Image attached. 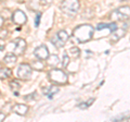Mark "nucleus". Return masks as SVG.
I'll use <instances>...</instances> for the list:
<instances>
[{
  "label": "nucleus",
  "instance_id": "obj_1",
  "mask_svg": "<svg viewBox=\"0 0 130 122\" xmlns=\"http://www.w3.org/2000/svg\"><path fill=\"white\" fill-rule=\"evenodd\" d=\"M73 35L80 44L87 43L89 40H91L93 37V27L89 24L78 25L73 30Z\"/></svg>",
  "mask_w": 130,
  "mask_h": 122
},
{
  "label": "nucleus",
  "instance_id": "obj_2",
  "mask_svg": "<svg viewBox=\"0 0 130 122\" xmlns=\"http://www.w3.org/2000/svg\"><path fill=\"white\" fill-rule=\"evenodd\" d=\"M61 11L64 14L68 15V17H75L77 14V12L79 11L80 3L78 0H63L61 2Z\"/></svg>",
  "mask_w": 130,
  "mask_h": 122
},
{
  "label": "nucleus",
  "instance_id": "obj_3",
  "mask_svg": "<svg viewBox=\"0 0 130 122\" xmlns=\"http://www.w3.org/2000/svg\"><path fill=\"white\" fill-rule=\"evenodd\" d=\"M48 76H49V80L56 85L66 84L68 80L67 74L63 70H60V69H51L48 72Z\"/></svg>",
  "mask_w": 130,
  "mask_h": 122
},
{
  "label": "nucleus",
  "instance_id": "obj_4",
  "mask_svg": "<svg viewBox=\"0 0 130 122\" xmlns=\"http://www.w3.org/2000/svg\"><path fill=\"white\" fill-rule=\"evenodd\" d=\"M129 7H121L118 8L117 10H114L111 14H109V18H111L113 21H126V20L129 19Z\"/></svg>",
  "mask_w": 130,
  "mask_h": 122
},
{
  "label": "nucleus",
  "instance_id": "obj_5",
  "mask_svg": "<svg viewBox=\"0 0 130 122\" xmlns=\"http://www.w3.org/2000/svg\"><path fill=\"white\" fill-rule=\"evenodd\" d=\"M68 38H70V36H68L66 31H59L58 33L51 38V43L53 44L56 48H61L67 43Z\"/></svg>",
  "mask_w": 130,
  "mask_h": 122
},
{
  "label": "nucleus",
  "instance_id": "obj_6",
  "mask_svg": "<svg viewBox=\"0 0 130 122\" xmlns=\"http://www.w3.org/2000/svg\"><path fill=\"white\" fill-rule=\"evenodd\" d=\"M31 72H32V69L30 67V64L22 63V64H20L19 68H18V76L21 80H24V81L30 79Z\"/></svg>",
  "mask_w": 130,
  "mask_h": 122
},
{
  "label": "nucleus",
  "instance_id": "obj_7",
  "mask_svg": "<svg viewBox=\"0 0 130 122\" xmlns=\"http://www.w3.org/2000/svg\"><path fill=\"white\" fill-rule=\"evenodd\" d=\"M13 44H14V55L18 57V56H22L24 54V51L26 49V42L22 38H16L13 40Z\"/></svg>",
  "mask_w": 130,
  "mask_h": 122
},
{
  "label": "nucleus",
  "instance_id": "obj_8",
  "mask_svg": "<svg viewBox=\"0 0 130 122\" xmlns=\"http://www.w3.org/2000/svg\"><path fill=\"white\" fill-rule=\"evenodd\" d=\"M12 21H13V23H15L16 25H23V24H25L27 22L26 14L21 10H16L13 12V14H12Z\"/></svg>",
  "mask_w": 130,
  "mask_h": 122
},
{
  "label": "nucleus",
  "instance_id": "obj_9",
  "mask_svg": "<svg viewBox=\"0 0 130 122\" xmlns=\"http://www.w3.org/2000/svg\"><path fill=\"white\" fill-rule=\"evenodd\" d=\"M34 54L36 56V58L38 60H46L48 58V56L50 55L49 54V49L47 46H44V45H40L39 47H37L34 51Z\"/></svg>",
  "mask_w": 130,
  "mask_h": 122
},
{
  "label": "nucleus",
  "instance_id": "obj_10",
  "mask_svg": "<svg viewBox=\"0 0 130 122\" xmlns=\"http://www.w3.org/2000/svg\"><path fill=\"white\" fill-rule=\"evenodd\" d=\"M12 110L19 116H25L28 112V106L24 104H15L13 106V108H12Z\"/></svg>",
  "mask_w": 130,
  "mask_h": 122
},
{
  "label": "nucleus",
  "instance_id": "obj_11",
  "mask_svg": "<svg viewBox=\"0 0 130 122\" xmlns=\"http://www.w3.org/2000/svg\"><path fill=\"white\" fill-rule=\"evenodd\" d=\"M59 91H60L59 87H56V86H50V87H48V88H44L43 89V93H44V95H46L49 99H51L52 97H53Z\"/></svg>",
  "mask_w": 130,
  "mask_h": 122
},
{
  "label": "nucleus",
  "instance_id": "obj_12",
  "mask_svg": "<svg viewBox=\"0 0 130 122\" xmlns=\"http://www.w3.org/2000/svg\"><path fill=\"white\" fill-rule=\"evenodd\" d=\"M46 60H47L48 66H50V67H56V66H58V64L60 63L59 57L56 56V55H49L48 58H47Z\"/></svg>",
  "mask_w": 130,
  "mask_h": 122
},
{
  "label": "nucleus",
  "instance_id": "obj_13",
  "mask_svg": "<svg viewBox=\"0 0 130 122\" xmlns=\"http://www.w3.org/2000/svg\"><path fill=\"white\" fill-rule=\"evenodd\" d=\"M12 76V70L10 68H0V79L6 80Z\"/></svg>",
  "mask_w": 130,
  "mask_h": 122
},
{
  "label": "nucleus",
  "instance_id": "obj_14",
  "mask_svg": "<svg viewBox=\"0 0 130 122\" xmlns=\"http://www.w3.org/2000/svg\"><path fill=\"white\" fill-rule=\"evenodd\" d=\"M3 61H5V63H7V64H14L16 62V56L13 54L7 55L5 57V59H3Z\"/></svg>",
  "mask_w": 130,
  "mask_h": 122
},
{
  "label": "nucleus",
  "instance_id": "obj_15",
  "mask_svg": "<svg viewBox=\"0 0 130 122\" xmlns=\"http://www.w3.org/2000/svg\"><path fill=\"white\" fill-rule=\"evenodd\" d=\"M30 67H31V69H35V70H37V71H41L43 69V64L41 62V60H36L30 64Z\"/></svg>",
  "mask_w": 130,
  "mask_h": 122
},
{
  "label": "nucleus",
  "instance_id": "obj_16",
  "mask_svg": "<svg viewBox=\"0 0 130 122\" xmlns=\"http://www.w3.org/2000/svg\"><path fill=\"white\" fill-rule=\"evenodd\" d=\"M70 55H71V57H73V58H78V57L80 56V49L78 47H72L70 50Z\"/></svg>",
  "mask_w": 130,
  "mask_h": 122
},
{
  "label": "nucleus",
  "instance_id": "obj_17",
  "mask_svg": "<svg viewBox=\"0 0 130 122\" xmlns=\"http://www.w3.org/2000/svg\"><path fill=\"white\" fill-rule=\"evenodd\" d=\"M10 87H11L12 91L15 92V91H19L20 87H21V85H20V83L16 80H13V81L10 82Z\"/></svg>",
  "mask_w": 130,
  "mask_h": 122
},
{
  "label": "nucleus",
  "instance_id": "obj_18",
  "mask_svg": "<svg viewBox=\"0 0 130 122\" xmlns=\"http://www.w3.org/2000/svg\"><path fill=\"white\" fill-rule=\"evenodd\" d=\"M68 63H70V56H68L67 52H64V55H63V68L64 69H66L67 66H68Z\"/></svg>",
  "mask_w": 130,
  "mask_h": 122
},
{
  "label": "nucleus",
  "instance_id": "obj_19",
  "mask_svg": "<svg viewBox=\"0 0 130 122\" xmlns=\"http://www.w3.org/2000/svg\"><path fill=\"white\" fill-rule=\"evenodd\" d=\"M106 28H108V30L113 33V32L118 30V26H117L116 23H108V24H106Z\"/></svg>",
  "mask_w": 130,
  "mask_h": 122
},
{
  "label": "nucleus",
  "instance_id": "obj_20",
  "mask_svg": "<svg viewBox=\"0 0 130 122\" xmlns=\"http://www.w3.org/2000/svg\"><path fill=\"white\" fill-rule=\"evenodd\" d=\"M40 19H41V13H37V15H36V19H35V26L38 27L39 24H40Z\"/></svg>",
  "mask_w": 130,
  "mask_h": 122
},
{
  "label": "nucleus",
  "instance_id": "obj_21",
  "mask_svg": "<svg viewBox=\"0 0 130 122\" xmlns=\"http://www.w3.org/2000/svg\"><path fill=\"white\" fill-rule=\"evenodd\" d=\"M8 33H9V32L7 30H3V31L0 32V39H6L8 37V35H9Z\"/></svg>",
  "mask_w": 130,
  "mask_h": 122
},
{
  "label": "nucleus",
  "instance_id": "obj_22",
  "mask_svg": "<svg viewBox=\"0 0 130 122\" xmlns=\"http://www.w3.org/2000/svg\"><path fill=\"white\" fill-rule=\"evenodd\" d=\"M36 95H37V93H32V94H29V95H27V96H25L24 97V99L25 100H32L34 98H36Z\"/></svg>",
  "mask_w": 130,
  "mask_h": 122
},
{
  "label": "nucleus",
  "instance_id": "obj_23",
  "mask_svg": "<svg viewBox=\"0 0 130 122\" xmlns=\"http://www.w3.org/2000/svg\"><path fill=\"white\" fill-rule=\"evenodd\" d=\"M52 1H53V0H39L40 5H42V6H50Z\"/></svg>",
  "mask_w": 130,
  "mask_h": 122
},
{
  "label": "nucleus",
  "instance_id": "obj_24",
  "mask_svg": "<svg viewBox=\"0 0 130 122\" xmlns=\"http://www.w3.org/2000/svg\"><path fill=\"white\" fill-rule=\"evenodd\" d=\"M5 119H6V115L5 113H2V112H0V122L5 121Z\"/></svg>",
  "mask_w": 130,
  "mask_h": 122
},
{
  "label": "nucleus",
  "instance_id": "obj_25",
  "mask_svg": "<svg viewBox=\"0 0 130 122\" xmlns=\"http://www.w3.org/2000/svg\"><path fill=\"white\" fill-rule=\"evenodd\" d=\"M3 22H5V20H3V18H2V17H0V28L2 27V25H3Z\"/></svg>",
  "mask_w": 130,
  "mask_h": 122
},
{
  "label": "nucleus",
  "instance_id": "obj_26",
  "mask_svg": "<svg viewBox=\"0 0 130 122\" xmlns=\"http://www.w3.org/2000/svg\"><path fill=\"white\" fill-rule=\"evenodd\" d=\"M3 49H5V47H2V46H0V51H2Z\"/></svg>",
  "mask_w": 130,
  "mask_h": 122
},
{
  "label": "nucleus",
  "instance_id": "obj_27",
  "mask_svg": "<svg viewBox=\"0 0 130 122\" xmlns=\"http://www.w3.org/2000/svg\"><path fill=\"white\" fill-rule=\"evenodd\" d=\"M0 1H1V0H0Z\"/></svg>",
  "mask_w": 130,
  "mask_h": 122
}]
</instances>
